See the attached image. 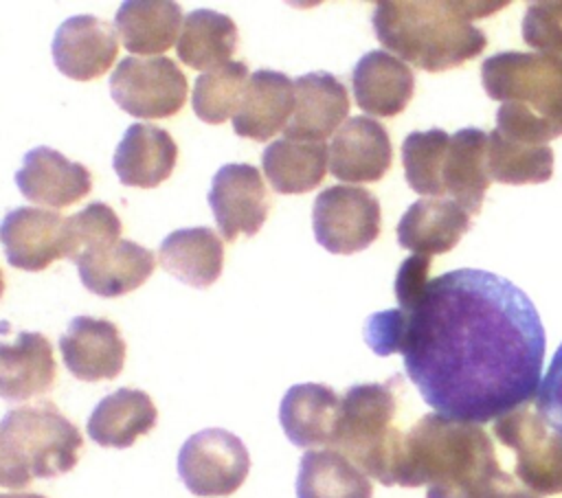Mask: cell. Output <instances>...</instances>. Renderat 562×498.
Wrapping results in <instances>:
<instances>
[{"mask_svg":"<svg viewBox=\"0 0 562 498\" xmlns=\"http://www.w3.org/2000/svg\"><path fill=\"white\" fill-rule=\"evenodd\" d=\"M496 132L527 145H549V140L555 138L553 129L542 118H538L527 105L514 101L498 107Z\"/></svg>","mask_w":562,"mask_h":498,"instance_id":"37","label":"cell"},{"mask_svg":"<svg viewBox=\"0 0 562 498\" xmlns=\"http://www.w3.org/2000/svg\"><path fill=\"white\" fill-rule=\"evenodd\" d=\"M57 70L77 81H90L110 70L119 55L116 29L94 15H72L59 24L53 37Z\"/></svg>","mask_w":562,"mask_h":498,"instance_id":"12","label":"cell"},{"mask_svg":"<svg viewBox=\"0 0 562 498\" xmlns=\"http://www.w3.org/2000/svg\"><path fill=\"white\" fill-rule=\"evenodd\" d=\"M369 476L334 448L307 450L299 463L296 498H371Z\"/></svg>","mask_w":562,"mask_h":498,"instance_id":"30","label":"cell"},{"mask_svg":"<svg viewBox=\"0 0 562 498\" xmlns=\"http://www.w3.org/2000/svg\"><path fill=\"white\" fill-rule=\"evenodd\" d=\"M430 257H422V254H413L408 259H404L397 268V276H395V298L400 309H408L426 290L430 276Z\"/></svg>","mask_w":562,"mask_h":498,"instance_id":"39","label":"cell"},{"mask_svg":"<svg viewBox=\"0 0 562 498\" xmlns=\"http://www.w3.org/2000/svg\"><path fill=\"white\" fill-rule=\"evenodd\" d=\"M351 88L362 112L371 116H395L408 105L415 77L408 64L389 50H369L353 66Z\"/></svg>","mask_w":562,"mask_h":498,"instance_id":"21","label":"cell"},{"mask_svg":"<svg viewBox=\"0 0 562 498\" xmlns=\"http://www.w3.org/2000/svg\"><path fill=\"white\" fill-rule=\"evenodd\" d=\"M158 419L151 397L138 388H119L105 395L88 419V437L103 448H130Z\"/></svg>","mask_w":562,"mask_h":498,"instance_id":"26","label":"cell"},{"mask_svg":"<svg viewBox=\"0 0 562 498\" xmlns=\"http://www.w3.org/2000/svg\"><path fill=\"white\" fill-rule=\"evenodd\" d=\"M555 7H558V13H560V18H562V2H555Z\"/></svg>","mask_w":562,"mask_h":498,"instance_id":"43","label":"cell"},{"mask_svg":"<svg viewBox=\"0 0 562 498\" xmlns=\"http://www.w3.org/2000/svg\"><path fill=\"white\" fill-rule=\"evenodd\" d=\"M160 265L191 287L213 285L224 268V244L209 226L180 228L158 246Z\"/></svg>","mask_w":562,"mask_h":498,"instance_id":"25","label":"cell"},{"mask_svg":"<svg viewBox=\"0 0 562 498\" xmlns=\"http://www.w3.org/2000/svg\"><path fill=\"white\" fill-rule=\"evenodd\" d=\"M329 147L325 143L272 140L261 154V169L281 195H299L318 186L327 173Z\"/></svg>","mask_w":562,"mask_h":498,"instance_id":"29","label":"cell"},{"mask_svg":"<svg viewBox=\"0 0 562 498\" xmlns=\"http://www.w3.org/2000/svg\"><path fill=\"white\" fill-rule=\"evenodd\" d=\"M522 39L540 55L562 64V18L555 2H531L522 18Z\"/></svg>","mask_w":562,"mask_h":498,"instance_id":"36","label":"cell"},{"mask_svg":"<svg viewBox=\"0 0 562 498\" xmlns=\"http://www.w3.org/2000/svg\"><path fill=\"white\" fill-rule=\"evenodd\" d=\"M57 364L46 336L20 331L13 342H0V397L26 401L55 384Z\"/></svg>","mask_w":562,"mask_h":498,"instance_id":"24","label":"cell"},{"mask_svg":"<svg viewBox=\"0 0 562 498\" xmlns=\"http://www.w3.org/2000/svg\"><path fill=\"white\" fill-rule=\"evenodd\" d=\"M292 112L294 81L277 70H255L233 114V129L241 138L266 143L279 129H285Z\"/></svg>","mask_w":562,"mask_h":498,"instance_id":"19","label":"cell"},{"mask_svg":"<svg viewBox=\"0 0 562 498\" xmlns=\"http://www.w3.org/2000/svg\"><path fill=\"white\" fill-rule=\"evenodd\" d=\"M121 239V219L105 202H92L79 213H72L64 219L61 241L64 259L75 261L81 252L119 241Z\"/></svg>","mask_w":562,"mask_h":498,"instance_id":"35","label":"cell"},{"mask_svg":"<svg viewBox=\"0 0 562 498\" xmlns=\"http://www.w3.org/2000/svg\"><path fill=\"white\" fill-rule=\"evenodd\" d=\"M248 469L244 441L224 428L191 434L178 452V474L195 496H228L241 487Z\"/></svg>","mask_w":562,"mask_h":498,"instance_id":"9","label":"cell"},{"mask_svg":"<svg viewBox=\"0 0 562 498\" xmlns=\"http://www.w3.org/2000/svg\"><path fill=\"white\" fill-rule=\"evenodd\" d=\"M248 79L250 72L244 61H228L202 72L193 83V112L211 125H220L226 118H233L241 103Z\"/></svg>","mask_w":562,"mask_h":498,"instance_id":"33","label":"cell"},{"mask_svg":"<svg viewBox=\"0 0 562 498\" xmlns=\"http://www.w3.org/2000/svg\"><path fill=\"white\" fill-rule=\"evenodd\" d=\"M393 480L426 485V498H540L501 469L490 434L479 423L439 412L419 417L404 432Z\"/></svg>","mask_w":562,"mask_h":498,"instance_id":"2","label":"cell"},{"mask_svg":"<svg viewBox=\"0 0 562 498\" xmlns=\"http://www.w3.org/2000/svg\"><path fill=\"white\" fill-rule=\"evenodd\" d=\"M72 263L86 290L112 298L140 287L156 268V254L132 239H119L81 252Z\"/></svg>","mask_w":562,"mask_h":498,"instance_id":"18","label":"cell"},{"mask_svg":"<svg viewBox=\"0 0 562 498\" xmlns=\"http://www.w3.org/2000/svg\"><path fill=\"white\" fill-rule=\"evenodd\" d=\"M235 46L237 26L233 18L211 9H195L184 15L176 53L189 68L206 72L228 64Z\"/></svg>","mask_w":562,"mask_h":498,"instance_id":"31","label":"cell"},{"mask_svg":"<svg viewBox=\"0 0 562 498\" xmlns=\"http://www.w3.org/2000/svg\"><path fill=\"white\" fill-rule=\"evenodd\" d=\"M364 340L378 355L402 353L408 380L435 412L479 426L538 395L547 347L531 298L472 268L430 279L408 309L371 314Z\"/></svg>","mask_w":562,"mask_h":498,"instance_id":"1","label":"cell"},{"mask_svg":"<svg viewBox=\"0 0 562 498\" xmlns=\"http://www.w3.org/2000/svg\"><path fill=\"white\" fill-rule=\"evenodd\" d=\"M316 241L334 254H353L369 248L380 235V202L362 186H327L312 208Z\"/></svg>","mask_w":562,"mask_h":498,"instance_id":"10","label":"cell"},{"mask_svg":"<svg viewBox=\"0 0 562 498\" xmlns=\"http://www.w3.org/2000/svg\"><path fill=\"white\" fill-rule=\"evenodd\" d=\"M180 4L169 0H127L114 15L123 46L134 55H160L176 44L182 29Z\"/></svg>","mask_w":562,"mask_h":498,"instance_id":"28","label":"cell"},{"mask_svg":"<svg viewBox=\"0 0 562 498\" xmlns=\"http://www.w3.org/2000/svg\"><path fill=\"white\" fill-rule=\"evenodd\" d=\"M349 114V94L331 72H307L294 79V112L283 129L285 138L323 143L334 136Z\"/></svg>","mask_w":562,"mask_h":498,"instance_id":"13","label":"cell"},{"mask_svg":"<svg viewBox=\"0 0 562 498\" xmlns=\"http://www.w3.org/2000/svg\"><path fill=\"white\" fill-rule=\"evenodd\" d=\"M178 160V145L171 134L151 123H134L125 129L112 167L127 186L154 189L165 182Z\"/></svg>","mask_w":562,"mask_h":498,"instance_id":"23","label":"cell"},{"mask_svg":"<svg viewBox=\"0 0 562 498\" xmlns=\"http://www.w3.org/2000/svg\"><path fill=\"white\" fill-rule=\"evenodd\" d=\"M393 160L391 138L371 116H351L329 143V171L342 182H375Z\"/></svg>","mask_w":562,"mask_h":498,"instance_id":"15","label":"cell"},{"mask_svg":"<svg viewBox=\"0 0 562 498\" xmlns=\"http://www.w3.org/2000/svg\"><path fill=\"white\" fill-rule=\"evenodd\" d=\"M64 219L57 211L40 206H20L9 211L0 222V241L9 265L40 272L55 259L64 257L61 226Z\"/></svg>","mask_w":562,"mask_h":498,"instance_id":"17","label":"cell"},{"mask_svg":"<svg viewBox=\"0 0 562 498\" xmlns=\"http://www.w3.org/2000/svg\"><path fill=\"white\" fill-rule=\"evenodd\" d=\"M0 498H46L40 494H0Z\"/></svg>","mask_w":562,"mask_h":498,"instance_id":"41","label":"cell"},{"mask_svg":"<svg viewBox=\"0 0 562 498\" xmlns=\"http://www.w3.org/2000/svg\"><path fill=\"white\" fill-rule=\"evenodd\" d=\"M505 2H378L373 31L386 50L426 72H443L476 57L487 46L474 26Z\"/></svg>","mask_w":562,"mask_h":498,"instance_id":"3","label":"cell"},{"mask_svg":"<svg viewBox=\"0 0 562 498\" xmlns=\"http://www.w3.org/2000/svg\"><path fill=\"white\" fill-rule=\"evenodd\" d=\"M450 145V134L439 127L411 132L402 143V165L408 186L428 197H443V162Z\"/></svg>","mask_w":562,"mask_h":498,"instance_id":"34","label":"cell"},{"mask_svg":"<svg viewBox=\"0 0 562 498\" xmlns=\"http://www.w3.org/2000/svg\"><path fill=\"white\" fill-rule=\"evenodd\" d=\"M340 417V397L334 388L316 382L294 384L279 406V423L296 448L334 445Z\"/></svg>","mask_w":562,"mask_h":498,"instance_id":"20","label":"cell"},{"mask_svg":"<svg viewBox=\"0 0 562 498\" xmlns=\"http://www.w3.org/2000/svg\"><path fill=\"white\" fill-rule=\"evenodd\" d=\"M2 292H4V279H2V270H0V296H2Z\"/></svg>","mask_w":562,"mask_h":498,"instance_id":"42","label":"cell"},{"mask_svg":"<svg viewBox=\"0 0 562 498\" xmlns=\"http://www.w3.org/2000/svg\"><path fill=\"white\" fill-rule=\"evenodd\" d=\"M494 437L514 452V474L536 496L562 494V437L531 406L494 421Z\"/></svg>","mask_w":562,"mask_h":498,"instance_id":"7","label":"cell"},{"mask_svg":"<svg viewBox=\"0 0 562 498\" xmlns=\"http://www.w3.org/2000/svg\"><path fill=\"white\" fill-rule=\"evenodd\" d=\"M206 200L226 241H235L239 235L252 237L259 233L270 211L263 178L257 167L246 162H228L220 167Z\"/></svg>","mask_w":562,"mask_h":498,"instance_id":"11","label":"cell"},{"mask_svg":"<svg viewBox=\"0 0 562 498\" xmlns=\"http://www.w3.org/2000/svg\"><path fill=\"white\" fill-rule=\"evenodd\" d=\"M481 81L490 99L522 103L562 136V64L540 55L503 50L481 66Z\"/></svg>","mask_w":562,"mask_h":498,"instance_id":"6","label":"cell"},{"mask_svg":"<svg viewBox=\"0 0 562 498\" xmlns=\"http://www.w3.org/2000/svg\"><path fill=\"white\" fill-rule=\"evenodd\" d=\"M400 377L353 384L340 399L334 450L345 454L367 476L391 487L404 432L395 426Z\"/></svg>","mask_w":562,"mask_h":498,"instance_id":"4","label":"cell"},{"mask_svg":"<svg viewBox=\"0 0 562 498\" xmlns=\"http://www.w3.org/2000/svg\"><path fill=\"white\" fill-rule=\"evenodd\" d=\"M0 437L11 443L37 478L70 472L83 445L79 428L46 399L11 408L0 419Z\"/></svg>","mask_w":562,"mask_h":498,"instance_id":"5","label":"cell"},{"mask_svg":"<svg viewBox=\"0 0 562 498\" xmlns=\"http://www.w3.org/2000/svg\"><path fill=\"white\" fill-rule=\"evenodd\" d=\"M536 410L562 437V344L558 347L536 395Z\"/></svg>","mask_w":562,"mask_h":498,"instance_id":"38","label":"cell"},{"mask_svg":"<svg viewBox=\"0 0 562 498\" xmlns=\"http://www.w3.org/2000/svg\"><path fill=\"white\" fill-rule=\"evenodd\" d=\"M15 184L29 202L64 208L90 193L92 176L81 162H72L61 151L42 145L24 154Z\"/></svg>","mask_w":562,"mask_h":498,"instance_id":"16","label":"cell"},{"mask_svg":"<svg viewBox=\"0 0 562 498\" xmlns=\"http://www.w3.org/2000/svg\"><path fill=\"white\" fill-rule=\"evenodd\" d=\"M470 213L450 197L413 202L397 224V244L415 254L432 257L452 250L470 230Z\"/></svg>","mask_w":562,"mask_h":498,"instance_id":"22","label":"cell"},{"mask_svg":"<svg viewBox=\"0 0 562 498\" xmlns=\"http://www.w3.org/2000/svg\"><path fill=\"white\" fill-rule=\"evenodd\" d=\"M487 134L479 127H463L450 136L443 162V189L470 215L481 211L485 191L490 186L487 173Z\"/></svg>","mask_w":562,"mask_h":498,"instance_id":"27","label":"cell"},{"mask_svg":"<svg viewBox=\"0 0 562 498\" xmlns=\"http://www.w3.org/2000/svg\"><path fill=\"white\" fill-rule=\"evenodd\" d=\"M487 173L501 184H542L553 176V151L549 145H527L503 136L487 134Z\"/></svg>","mask_w":562,"mask_h":498,"instance_id":"32","label":"cell"},{"mask_svg":"<svg viewBox=\"0 0 562 498\" xmlns=\"http://www.w3.org/2000/svg\"><path fill=\"white\" fill-rule=\"evenodd\" d=\"M33 474L26 461L11 448L9 441L0 437V487L22 489L31 483Z\"/></svg>","mask_w":562,"mask_h":498,"instance_id":"40","label":"cell"},{"mask_svg":"<svg viewBox=\"0 0 562 498\" xmlns=\"http://www.w3.org/2000/svg\"><path fill=\"white\" fill-rule=\"evenodd\" d=\"M59 351L66 369L83 382L114 380L125 364V340L105 318H72L59 338Z\"/></svg>","mask_w":562,"mask_h":498,"instance_id":"14","label":"cell"},{"mask_svg":"<svg viewBox=\"0 0 562 498\" xmlns=\"http://www.w3.org/2000/svg\"><path fill=\"white\" fill-rule=\"evenodd\" d=\"M189 83L169 57H125L110 77L114 103L136 118H167L182 110Z\"/></svg>","mask_w":562,"mask_h":498,"instance_id":"8","label":"cell"}]
</instances>
